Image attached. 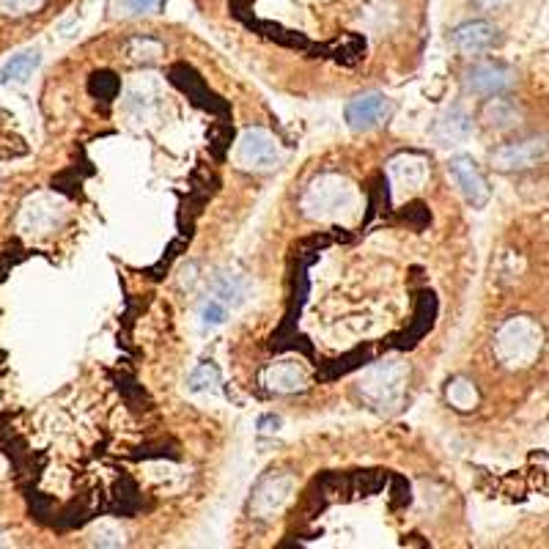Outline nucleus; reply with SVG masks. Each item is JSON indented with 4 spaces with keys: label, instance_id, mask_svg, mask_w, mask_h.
<instances>
[{
    "label": "nucleus",
    "instance_id": "6",
    "mask_svg": "<svg viewBox=\"0 0 549 549\" xmlns=\"http://www.w3.org/2000/svg\"><path fill=\"white\" fill-rule=\"evenodd\" d=\"M237 160L239 165L253 168V171H272V168L280 162L278 140L272 138L267 130L253 127V130H248L242 138H239Z\"/></svg>",
    "mask_w": 549,
    "mask_h": 549
},
{
    "label": "nucleus",
    "instance_id": "21",
    "mask_svg": "<svg viewBox=\"0 0 549 549\" xmlns=\"http://www.w3.org/2000/svg\"><path fill=\"white\" fill-rule=\"evenodd\" d=\"M127 3V9L130 11H149L162 6V0H124Z\"/></svg>",
    "mask_w": 549,
    "mask_h": 549
},
{
    "label": "nucleus",
    "instance_id": "16",
    "mask_svg": "<svg viewBox=\"0 0 549 549\" xmlns=\"http://www.w3.org/2000/svg\"><path fill=\"white\" fill-rule=\"evenodd\" d=\"M220 382H223V377H220V368H217L215 363H204V366H198L193 374H190V379H187V385H190L193 393H201V390H217Z\"/></svg>",
    "mask_w": 549,
    "mask_h": 549
},
{
    "label": "nucleus",
    "instance_id": "22",
    "mask_svg": "<svg viewBox=\"0 0 549 549\" xmlns=\"http://www.w3.org/2000/svg\"><path fill=\"white\" fill-rule=\"evenodd\" d=\"M478 3H484V6H497V3H503V0H478Z\"/></svg>",
    "mask_w": 549,
    "mask_h": 549
},
{
    "label": "nucleus",
    "instance_id": "12",
    "mask_svg": "<svg viewBox=\"0 0 549 549\" xmlns=\"http://www.w3.org/2000/svg\"><path fill=\"white\" fill-rule=\"evenodd\" d=\"M481 121H484L489 130H495V132L514 130V127L519 124V110L511 99L497 94V97L486 99V105L481 108Z\"/></svg>",
    "mask_w": 549,
    "mask_h": 549
},
{
    "label": "nucleus",
    "instance_id": "8",
    "mask_svg": "<svg viewBox=\"0 0 549 549\" xmlns=\"http://www.w3.org/2000/svg\"><path fill=\"white\" fill-rule=\"evenodd\" d=\"M497 42V28L486 20H473L459 25L453 31V44L456 50L464 55H481L486 50H492Z\"/></svg>",
    "mask_w": 549,
    "mask_h": 549
},
{
    "label": "nucleus",
    "instance_id": "4",
    "mask_svg": "<svg viewBox=\"0 0 549 549\" xmlns=\"http://www.w3.org/2000/svg\"><path fill=\"white\" fill-rule=\"evenodd\" d=\"M549 160V138L544 135H533V138L514 140L506 143L489 154L492 168L500 173H514V171H530V168H539Z\"/></svg>",
    "mask_w": 549,
    "mask_h": 549
},
{
    "label": "nucleus",
    "instance_id": "1",
    "mask_svg": "<svg viewBox=\"0 0 549 549\" xmlns=\"http://www.w3.org/2000/svg\"><path fill=\"white\" fill-rule=\"evenodd\" d=\"M541 352V327L528 316L508 319L495 335V355L508 368L530 366Z\"/></svg>",
    "mask_w": 549,
    "mask_h": 549
},
{
    "label": "nucleus",
    "instance_id": "15",
    "mask_svg": "<svg viewBox=\"0 0 549 549\" xmlns=\"http://www.w3.org/2000/svg\"><path fill=\"white\" fill-rule=\"evenodd\" d=\"M448 401L456 410H473L475 404H478V390L467 379H453L451 385H448Z\"/></svg>",
    "mask_w": 549,
    "mask_h": 549
},
{
    "label": "nucleus",
    "instance_id": "20",
    "mask_svg": "<svg viewBox=\"0 0 549 549\" xmlns=\"http://www.w3.org/2000/svg\"><path fill=\"white\" fill-rule=\"evenodd\" d=\"M201 319H204V324H223L226 322V305L220 300H209L201 311Z\"/></svg>",
    "mask_w": 549,
    "mask_h": 549
},
{
    "label": "nucleus",
    "instance_id": "5",
    "mask_svg": "<svg viewBox=\"0 0 549 549\" xmlns=\"http://www.w3.org/2000/svg\"><path fill=\"white\" fill-rule=\"evenodd\" d=\"M517 83V75L514 69H508L503 64H492V61H484V64L470 66L464 72V88L467 94H475V97H497V94H506L508 88H514Z\"/></svg>",
    "mask_w": 549,
    "mask_h": 549
},
{
    "label": "nucleus",
    "instance_id": "9",
    "mask_svg": "<svg viewBox=\"0 0 549 549\" xmlns=\"http://www.w3.org/2000/svg\"><path fill=\"white\" fill-rule=\"evenodd\" d=\"M451 173L470 204L484 206L489 201V184H486V179L478 171V165L470 157H453Z\"/></svg>",
    "mask_w": 549,
    "mask_h": 549
},
{
    "label": "nucleus",
    "instance_id": "3",
    "mask_svg": "<svg viewBox=\"0 0 549 549\" xmlns=\"http://www.w3.org/2000/svg\"><path fill=\"white\" fill-rule=\"evenodd\" d=\"M407 385V368L399 360H385L371 366L360 379V390L368 401H374L377 407H393L399 404L401 393Z\"/></svg>",
    "mask_w": 549,
    "mask_h": 549
},
{
    "label": "nucleus",
    "instance_id": "10",
    "mask_svg": "<svg viewBox=\"0 0 549 549\" xmlns=\"http://www.w3.org/2000/svg\"><path fill=\"white\" fill-rule=\"evenodd\" d=\"M470 132H473V119L464 113L462 108H451L442 113L440 119L434 121V140L442 143V146H459L464 140L470 138Z\"/></svg>",
    "mask_w": 549,
    "mask_h": 549
},
{
    "label": "nucleus",
    "instance_id": "14",
    "mask_svg": "<svg viewBox=\"0 0 549 549\" xmlns=\"http://www.w3.org/2000/svg\"><path fill=\"white\" fill-rule=\"evenodd\" d=\"M36 66H39V53L36 50H25V53L14 55L9 64L3 66L0 80H28Z\"/></svg>",
    "mask_w": 549,
    "mask_h": 549
},
{
    "label": "nucleus",
    "instance_id": "18",
    "mask_svg": "<svg viewBox=\"0 0 549 549\" xmlns=\"http://www.w3.org/2000/svg\"><path fill=\"white\" fill-rule=\"evenodd\" d=\"M44 0H0V9L6 11V14H14V17H20V14H31L42 6Z\"/></svg>",
    "mask_w": 549,
    "mask_h": 549
},
{
    "label": "nucleus",
    "instance_id": "11",
    "mask_svg": "<svg viewBox=\"0 0 549 549\" xmlns=\"http://www.w3.org/2000/svg\"><path fill=\"white\" fill-rule=\"evenodd\" d=\"M390 179L401 190H420L429 179V165L420 154H399L390 160Z\"/></svg>",
    "mask_w": 549,
    "mask_h": 549
},
{
    "label": "nucleus",
    "instance_id": "19",
    "mask_svg": "<svg viewBox=\"0 0 549 549\" xmlns=\"http://www.w3.org/2000/svg\"><path fill=\"white\" fill-rule=\"evenodd\" d=\"M97 77L99 80H94V83H91V91L105 99L116 97V91H119V80H116L113 75H97Z\"/></svg>",
    "mask_w": 549,
    "mask_h": 549
},
{
    "label": "nucleus",
    "instance_id": "2",
    "mask_svg": "<svg viewBox=\"0 0 549 549\" xmlns=\"http://www.w3.org/2000/svg\"><path fill=\"white\" fill-rule=\"evenodd\" d=\"M355 204V187L338 173H324L319 179H313L311 187L305 190V198H302V209L311 217L341 215L346 209H355Z\"/></svg>",
    "mask_w": 549,
    "mask_h": 549
},
{
    "label": "nucleus",
    "instance_id": "7",
    "mask_svg": "<svg viewBox=\"0 0 549 549\" xmlns=\"http://www.w3.org/2000/svg\"><path fill=\"white\" fill-rule=\"evenodd\" d=\"M390 116V99L385 94H363L346 105V124L357 132L374 130Z\"/></svg>",
    "mask_w": 549,
    "mask_h": 549
},
{
    "label": "nucleus",
    "instance_id": "13",
    "mask_svg": "<svg viewBox=\"0 0 549 549\" xmlns=\"http://www.w3.org/2000/svg\"><path fill=\"white\" fill-rule=\"evenodd\" d=\"M264 382H267V388L275 390V393H297V390H302L308 385V377H305V371H302L297 363L283 360V363H275V366L267 368Z\"/></svg>",
    "mask_w": 549,
    "mask_h": 549
},
{
    "label": "nucleus",
    "instance_id": "17",
    "mask_svg": "<svg viewBox=\"0 0 549 549\" xmlns=\"http://www.w3.org/2000/svg\"><path fill=\"white\" fill-rule=\"evenodd\" d=\"M242 294H245V283L239 275H217L215 278V297H220L223 302H239L242 300Z\"/></svg>",
    "mask_w": 549,
    "mask_h": 549
}]
</instances>
